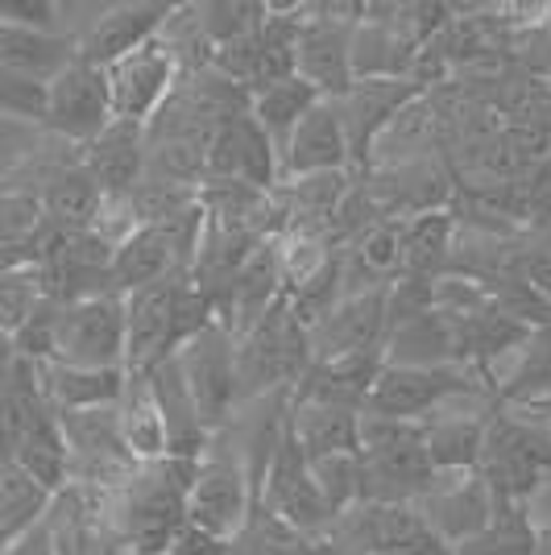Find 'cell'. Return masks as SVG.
Wrapping results in <instances>:
<instances>
[{"label":"cell","mask_w":551,"mask_h":555,"mask_svg":"<svg viewBox=\"0 0 551 555\" xmlns=\"http://www.w3.org/2000/svg\"><path fill=\"white\" fill-rule=\"evenodd\" d=\"M257 506H266L286 527H295L303 534H328L336 522L328 502H323L320 486H316V477H311V461H307L303 443L295 440V427H286V440H282L274 464H270V477H266Z\"/></svg>","instance_id":"14"},{"label":"cell","mask_w":551,"mask_h":555,"mask_svg":"<svg viewBox=\"0 0 551 555\" xmlns=\"http://www.w3.org/2000/svg\"><path fill=\"white\" fill-rule=\"evenodd\" d=\"M494 398H498V406H510V411H527V406L551 402V324L530 332L518 365L505 382L494 386Z\"/></svg>","instance_id":"33"},{"label":"cell","mask_w":551,"mask_h":555,"mask_svg":"<svg viewBox=\"0 0 551 555\" xmlns=\"http://www.w3.org/2000/svg\"><path fill=\"white\" fill-rule=\"evenodd\" d=\"M63 431H67L71 443V486H92L116 493L145 468L120 436L116 406L113 411H67Z\"/></svg>","instance_id":"10"},{"label":"cell","mask_w":551,"mask_h":555,"mask_svg":"<svg viewBox=\"0 0 551 555\" xmlns=\"http://www.w3.org/2000/svg\"><path fill=\"white\" fill-rule=\"evenodd\" d=\"M79 59V34H38L0 22V70L54 83Z\"/></svg>","instance_id":"25"},{"label":"cell","mask_w":551,"mask_h":555,"mask_svg":"<svg viewBox=\"0 0 551 555\" xmlns=\"http://www.w3.org/2000/svg\"><path fill=\"white\" fill-rule=\"evenodd\" d=\"M116 418H120V436L129 443V452L141 464H158L170 456V427H166V415L145 373H129V390L116 406Z\"/></svg>","instance_id":"29"},{"label":"cell","mask_w":551,"mask_h":555,"mask_svg":"<svg viewBox=\"0 0 551 555\" xmlns=\"http://www.w3.org/2000/svg\"><path fill=\"white\" fill-rule=\"evenodd\" d=\"M427 88L419 79H357L348 95H341V116H345L348 150H353V166L366 170L373 166L377 141L390 133V125L411 108L414 100H423Z\"/></svg>","instance_id":"12"},{"label":"cell","mask_w":551,"mask_h":555,"mask_svg":"<svg viewBox=\"0 0 551 555\" xmlns=\"http://www.w3.org/2000/svg\"><path fill=\"white\" fill-rule=\"evenodd\" d=\"M316 370L311 332L291 311V299L282 295L274 311L261 324L236 340V373H241V406L253 398L282 390H299L303 377Z\"/></svg>","instance_id":"3"},{"label":"cell","mask_w":551,"mask_h":555,"mask_svg":"<svg viewBox=\"0 0 551 555\" xmlns=\"http://www.w3.org/2000/svg\"><path fill=\"white\" fill-rule=\"evenodd\" d=\"M323 95L303 79V75H291V79H278L270 88H261V92H253V104L249 113L253 120L270 133L274 141L278 158L286 163V150H291V138H295V129H299L307 113L320 104Z\"/></svg>","instance_id":"31"},{"label":"cell","mask_w":551,"mask_h":555,"mask_svg":"<svg viewBox=\"0 0 551 555\" xmlns=\"http://www.w3.org/2000/svg\"><path fill=\"white\" fill-rule=\"evenodd\" d=\"M50 299L47 274L38 266L29 270H4V282H0V320H4V336L13 340L34 315L38 307Z\"/></svg>","instance_id":"37"},{"label":"cell","mask_w":551,"mask_h":555,"mask_svg":"<svg viewBox=\"0 0 551 555\" xmlns=\"http://www.w3.org/2000/svg\"><path fill=\"white\" fill-rule=\"evenodd\" d=\"M386 365H414V370H432V365H460V340L457 320L448 311H423L402 324L390 327L386 340Z\"/></svg>","instance_id":"24"},{"label":"cell","mask_w":551,"mask_h":555,"mask_svg":"<svg viewBox=\"0 0 551 555\" xmlns=\"http://www.w3.org/2000/svg\"><path fill=\"white\" fill-rule=\"evenodd\" d=\"M113 120H116L113 79H108L104 67H95L88 59H75V63L50 83L47 133L71 141L75 150H88Z\"/></svg>","instance_id":"11"},{"label":"cell","mask_w":551,"mask_h":555,"mask_svg":"<svg viewBox=\"0 0 551 555\" xmlns=\"http://www.w3.org/2000/svg\"><path fill=\"white\" fill-rule=\"evenodd\" d=\"M460 398H494V386L469 365H432V370H414V365H386L373 398H369L366 415L394 418V423H427L439 411H448ZM498 402V398H494Z\"/></svg>","instance_id":"5"},{"label":"cell","mask_w":551,"mask_h":555,"mask_svg":"<svg viewBox=\"0 0 551 555\" xmlns=\"http://www.w3.org/2000/svg\"><path fill=\"white\" fill-rule=\"evenodd\" d=\"M207 179H236L257 191L282 186V158L253 113L225 116L207 141Z\"/></svg>","instance_id":"15"},{"label":"cell","mask_w":551,"mask_h":555,"mask_svg":"<svg viewBox=\"0 0 551 555\" xmlns=\"http://www.w3.org/2000/svg\"><path fill=\"white\" fill-rule=\"evenodd\" d=\"M200 464L204 461L191 456H166L158 464H145L116 493V518L129 555H166L175 547V539L191 522V489Z\"/></svg>","instance_id":"1"},{"label":"cell","mask_w":551,"mask_h":555,"mask_svg":"<svg viewBox=\"0 0 551 555\" xmlns=\"http://www.w3.org/2000/svg\"><path fill=\"white\" fill-rule=\"evenodd\" d=\"M84 166L95 175V183L104 186L108 199H129L150 175V125L116 116L84 150Z\"/></svg>","instance_id":"21"},{"label":"cell","mask_w":551,"mask_h":555,"mask_svg":"<svg viewBox=\"0 0 551 555\" xmlns=\"http://www.w3.org/2000/svg\"><path fill=\"white\" fill-rule=\"evenodd\" d=\"M54 489H47L34 473H25L17 461L0 468V543H17L25 531L47 522L54 509Z\"/></svg>","instance_id":"32"},{"label":"cell","mask_w":551,"mask_h":555,"mask_svg":"<svg viewBox=\"0 0 551 555\" xmlns=\"http://www.w3.org/2000/svg\"><path fill=\"white\" fill-rule=\"evenodd\" d=\"M311 477L320 486L323 502L332 509V518L361 506L366 498V468H361V452H336V456H320L311 461Z\"/></svg>","instance_id":"36"},{"label":"cell","mask_w":551,"mask_h":555,"mask_svg":"<svg viewBox=\"0 0 551 555\" xmlns=\"http://www.w3.org/2000/svg\"><path fill=\"white\" fill-rule=\"evenodd\" d=\"M42 382L54 411H113L129 390V370H79V365H42Z\"/></svg>","instance_id":"28"},{"label":"cell","mask_w":551,"mask_h":555,"mask_svg":"<svg viewBox=\"0 0 551 555\" xmlns=\"http://www.w3.org/2000/svg\"><path fill=\"white\" fill-rule=\"evenodd\" d=\"M179 365H183V377L191 386V398L204 415L207 431L220 436L229 427L236 411H241V373H236V336L229 327L216 324L200 332L187 348L175 352Z\"/></svg>","instance_id":"9"},{"label":"cell","mask_w":551,"mask_h":555,"mask_svg":"<svg viewBox=\"0 0 551 555\" xmlns=\"http://www.w3.org/2000/svg\"><path fill=\"white\" fill-rule=\"evenodd\" d=\"M482 477L498 498L535 502L551 481V427L523 411L498 406L485 440Z\"/></svg>","instance_id":"4"},{"label":"cell","mask_w":551,"mask_h":555,"mask_svg":"<svg viewBox=\"0 0 551 555\" xmlns=\"http://www.w3.org/2000/svg\"><path fill=\"white\" fill-rule=\"evenodd\" d=\"M291 427H295V440L303 443L307 461H320V456H336V452H361L366 415L291 398Z\"/></svg>","instance_id":"30"},{"label":"cell","mask_w":551,"mask_h":555,"mask_svg":"<svg viewBox=\"0 0 551 555\" xmlns=\"http://www.w3.org/2000/svg\"><path fill=\"white\" fill-rule=\"evenodd\" d=\"M183 278L187 274H170L125 295V307H129V373H150L166 357H175V311H179Z\"/></svg>","instance_id":"20"},{"label":"cell","mask_w":551,"mask_h":555,"mask_svg":"<svg viewBox=\"0 0 551 555\" xmlns=\"http://www.w3.org/2000/svg\"><path fill=\"white\" fill-rule=\"evenodd\" d=\"M183 4L170 0H125L113 4L95 17L84 34H79V59H88L95 67H116L120 59L138 54L150 42H158L162 34L170 29V22L179 17Z\"/></svg>","instance_id":"13"},{"label":"cell","mask_w":551,"mask_h":555,"mask_svg":"<svg viewBox=\"0 0 551 555\" xmlns=\"http://www.w3.org/2000/svg\"><path fill=\"white\" fill-rule=\"evenodd\" d=\"M0 113H4V120H22V125H34V129H47L50 83L0 70Z\"/></svg>","instance_id":"38"},{"label":"cell","mask_w":551,"mask_h":555,"mask_svg":"<svg viewBox=\"0 0 551 555\" xmlns=\"http://www.w3.org/2000/svg\"><path fill=\"white\" fill-rule=\"evenodd\" d=\"M170 274H191L183 257L175 249L170 232L162 224H141L113 257V291L116 295H133L150 282H162Z\"/></svg>","instance_id":"26"},{"label":"cell","mask_w":551,"mask_h":555,"mask_svg":"<svg viewBox=\"0 0 551 555\" xmlns=\"http://www.w3.org/2000/svg\"><path fill=\"white\" fill-rule=\"evenodd\" d=\"M108 79H113L116 116L150 125L166 108V100L179 92V54L170 50L166 34H162L158 42H150L145 50L108 67Z\"/></svg>","instance_id":"18"},{"label":"cell","mask_w":551,"mask_h":555,"mask_svg":"<svg viewBox=\"0 0 551 555\" xmlns=\"http://www.w3.org/2000/svg\"><path fill=\"white\" fill-rule=\"evenodd\" d=\"M423 518L436 527V534L448 547H464L477 534L489 531L494 514H498V498L482 473H444L436 489L419 502Z\"/></svg>","instance_id":"19"},{"label":"cell","mask_w":551,"mask_h":555,"mask_svg":"<svg viewBox=\"0 0 551 555\" xmlns=\"http://www.w3.org/2000/svg\"><path fill=\"white\" fill-rule=\"evenodd\" d=\"M353 166V150H348L345 116L336 100H320L307 120L295 129L286 163H282V183L291 179H311V175H345Z\"/></svg>","instance_id":"22"},{"label":"cell","mask_w":551,"mask_h":555,"mask_svg":"<svg viewBox=\"0 0 551 555\" xmlns=\"http://www.w3.org/2000/svg\"><path fill=\"white\" fill-rule=\"evenodd\" d=\"M498 406L482 411H439L427 418V456L436 464V473H482L485 440H489V423Z\"/></svg>","instance_id":"23"},{"label":"cell","mask_w":551,"mask_h":555,"mask_svg":"<svg viewBox=\"0 0 551 555\" xmlns=\"http://www.w3.org/2000/svg\"><path fill=\"white\" fill-rule=\"evenodd\" d=\"M4 555H63V552H59V534H54V527H50L47 518L34 531H25L17 543H4Z\"/></svg>","instance_id":"40"},{"label":"cell","mask_w":551,"mask_h":555,"mask_svg":"<svg viewBox=\"0 0 551 555\" xmlns=\"http://www.w3.org/2000/svg\"><path fill=\"white\" fill-rule=\"evenodd\" d=\"M54 361L79 370H129V307L125 295L63 302L54 320Z\"/></svg>","instance_id":"6"},{"label":"cell","mask_w":551,"mask_h":555,"mask_svg":"<svg viewBox=\"0 0 551 555\" xmlns=\"http://www.w3.org/2000/svg\"><path fill=\"white\" fill-rule=\"evenodd\" d=\"M361 468L366 498L382 506H419L444 473L427 456V423H394L366 415L361 427Z\"/></svg>","instance_id":"2"},{"label":"cell","mask_w":551,"mask_h":555,"mask_svg":"<svg viewBox=\"0 0 551 555\" xmlns=\"http://www.w3.org/2000/svg\"><path fill=\"white\" fill-rule=\"evenodd\" d=\"M229 440V431H220L212 440V452L200 464V477L191 489V527L216 534L225 543H232L249 527L253 509H257V493H253L245 456Z\"/></svg>","instance_id":"8"},{"label":"cell","mask_w":551,"mask_h":555,"mask_svg":"<svg viewBox=\"0 0 551 555\" xmlns=\"http://www.w3.org/2000/svg\"><path fill=\"white\" fill-rule=\"evenodd\" d=\"M229 552V543L225 539H216V534H207V531H200V527H191L187 522L183 527V534L175 539V547L166 555H225Z\"/></svg>","instance_id":"41"},{"label":"cell","mask_w":551,"mask_h":555,"mask_svg":"<svg viewBox=\"0 0 551 555\" xmlns=\"http://www.w3.org/2000/svg\"><path fill=\"white\" fill-rule=\"evenodd\" d=\"M390 340V291H361L345 295L341 307L311 327V352L316 365H332L357 352L386 348Z\"/></svg>","instance_id":"17"},{"label":"cell","mask_w":551,"mask_h":555,"mask_svg":"<svg viewBox=\"0 0 551 555\" xmlns=\"http://www.w3.org/2000/svg\"><path fill=\"white\" fill-rule=\"evenodd\" d=\"M42 195V208H47V220L59 232H92V224L104 211V186L95 183V175L79 163L63 166L59 175H50L47 183L38 186Z\"/></svg>","instance_id":"27"},{"label":"cell","mask_w":551,"mask_h":555,"mask_svg":"<svg viewBox=\"0 0 551 555\" xmlns=\"http://www.w3.org/2000/svg\"><path fill=\"white\" fill-rule=\"evenodd\" d=\"M530 509H535V514H543V518L535 522V527H539V555H551V509H543V506H530Z\"/></svg>","instance_id":"42"},{"label":"cell","mask_w":551,"mask_h":555,"mask_svg":"<svg viewBox=\"0 0 551 555\" xmlns=\"http://www.w3.org/2000/svg\"><path fill=\"white\" fill-rule=\"evenodd\" d=\"M457 555H539V527H535L530 502L498 498V514H494L489 531L477 534L473 543H464Z\"/></svg>","instance_id":"35"},{"label":"cell","mask_w":551,"mask_h":555,"mask_svg":"<svg viewBox=\"0 0 551 555\" xmlns=\"http://www.w3.org/2000/svg\"><path fill=\"white\" fill-rule=\"evenodd\" d=\"M328 543L341 555H457L423 518L419 506H382L361 502L341 514L328 531Z\"/></svg>","instance_id":"7"},{"label":"cell","mask_w":551,"mask_h":555,"mask_svg":"<svg viewBox=\"0 0 551 555\" xmlns=\"http://www.w3.org/2000/svg\"><path fill=\"white\" fill-rule=\"evenodd\" d=\"M299 29V75L323 95L341 100L357 83L353 75V34L361 17H341L345 9H311Z\"/></svg>","instance_id":"16"},{"label":"cell","mask_w":551,"mask_h":555,"mask_svg":"<svg viewBox=\"0 0 551 555\" xmlns=\"http://www.w3.org/2000/svg\"><path fill=\"white\" fill-rule=\"evenodd\" d=\"M0 22L38 29V34H63V4L59 0H4L0 4Z\"/></svg>","instance_id":"39"},{"label":"cell","mask_w":551,"mask_h":555,"mask_svg":"<svg viewBox=\"0 0 551 555\" xmlns=\"http://www.w3.org/2000/svg\"><path fill=\"white\" fill-rule=\"evenodd\" d=\"M452 241H457V220L448 208L407 220V278L439 282L452 257Z\"/></svg>","instance_id":"34"}]
</instances>
